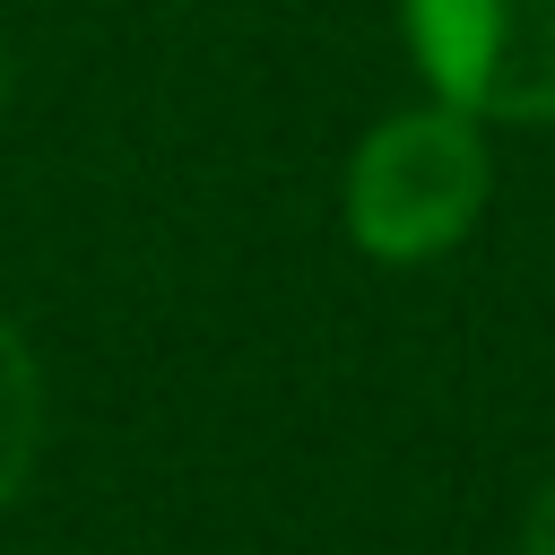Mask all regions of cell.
<instances>
[{"instance_id":"obj_1","label":"cell","mask_w":555,"mask_h":555,"mask_svg":"<svg viewBox=\"0 0 555 555\" xmlns=\"http://www.w3.org/2000/svg\"><path fill=\"white\" fill-rule=\"evenodd\" d=\"M486 139L460 104H416L347 156V234L373 260H442L486 208Z\"/></svg>"},{"instance_id":"obj_2","label":"cell","mask_w":555,"mask_h":555,"mask_svg":"<svg viewBox=\"0 0 555 555\" xmlns=\"http://www.w3.org/2000/svg\"><path fill=\"white\" fill-rule=\"evenodd\" d=\"M416 69L468 121H555V0H399Z\"/></svg>"},{"instance_id":"obj_3","label":"cell","mask_w":555,"mask_h":555,"mask_svg":"<svg viewBox=\"0 0 555 555\" xmlns=\"http://www.w3.org/2000/svg\"><path fill=\"white\" fill-rule=\"evenodd\" d=\"M35 442H43V373H35V347L0 321V512L17 503Z\"/></svg>"},{"instance_id":"obj_4","label":"cell","mask_w":555,"mask_h":555,"mask_svg":"<svg viewBox=\"0 0 555 555\" xmlns=\"http://www.w3.org/2000/svg\"><path fill=\"white\" fill-rule=\"evenodd\" d=\"M520 555H555V477L538 486V503H529V520H520Z\"/></svg>"}]
</instances>
